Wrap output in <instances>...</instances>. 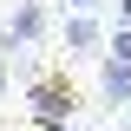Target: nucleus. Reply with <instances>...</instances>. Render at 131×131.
<instances>
[{"label":"nucleus","instance_id":"nucleus-3","mask_svg":"<svg viewBox=\"0 0 131 131\" xmlns=\"http://www.w3.org/2000/svg\"><path fill=\"white\" fill-rule=\"evenodd\" d=\"M52 39L66 46V59H105L98 46H112V39L98 33V20H92V13H72V20H59V33H52Z\"/></svg>","mask_w":131,"mask_h":131},{"label":"nucleus","instance_id":"nucleus-6","mask_svg":"<svg viewBox=\"0 0 131 131\" xmlns=\"http://www.w3.org/2000/svg\"><path fill=\"white\" fill-rule=\"evenodd\" d=\"M118 26H125V33H131V0H118Z\"/></svg>","mask_w":131,"mask_h":131},{"label":"nucleus","instance_id":"nucleus-7","mask_svg":"<svg viewBox=\"0 0 131 131\" xmlns=\"http://www.w3.org/2000/svg\"><path fill=\"white\" fill-rule=\"evenodd\" d=\"M0 105H7V59H0Z\"/></svg>","mask_w":131,"mask_h":131},{"label":"nucleus","instance_id":"nucleus-4","mask_svg":"<svg viewBox=\"0 0 131 131\" xmlns=\"http://www.w3.org/2000/svg\"><path fill=\"white\" fill-rule=\"evenodd\" d=\"M98 98H105V105H131V66L125 59H112V52H105V59H98Z\"/></svg>","mask_w":131,"mask_h":131},{"label":"nucleus","instance_id":"nucleus-2","mask_svg":"<svg viewBox=\"0 0 131 131\" xmlns=\"http://www.w3.org/2000/svg\"><path fill=\"white\" fill-rule=\"evenodd\" d=\"M52 33H59V26L46 20V0H20V7H13V20L0 26V59H7V66H26L33 52L52 39Z\"/></svg>","mask_w":131,"mask_h":131},{"label":"nucleus","instance_id":"nucleus-5","mask_svg":"<svg viewBox=\"0 0 131 131\" xmlns=\"http://www.w3.org/2000/svg\"><path fill=\"white\" fill-rule=\"evenodd\" d=\"M105 52H112V59H125V66H131V33L118 26V33H112V46H105Z\"/></svg>","mask_w":131,"mask_h":131},{"label":"nucleus","instance_id":"nucleus-1","mask_svg":"<svg viewBox=\"0 0 131 131\" xmlns=\"http://www.w3.org/2000/svg\"><path fill=\"white\" fill-rule=\"evenodd\" d=\"M26 112L39 131H72V112H79V85L66 72H33L26 79Z\"/></svg>","mask_w":131,"mask_h":131}]
</instances>
